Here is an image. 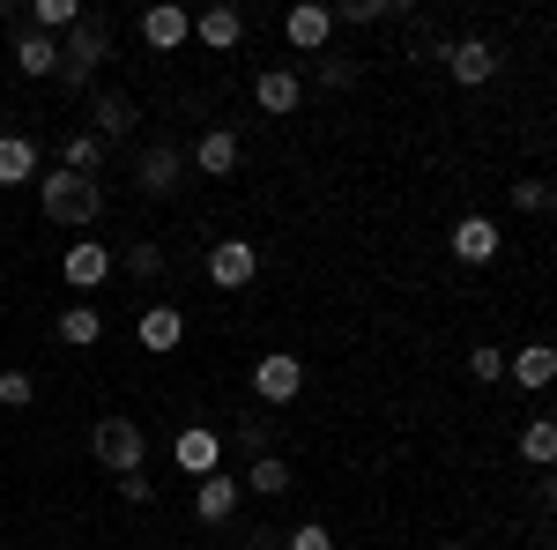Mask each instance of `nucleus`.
<instances>
[{"instance_id": "f257e3e1", "label": "nucleus", "mask_w": 557, "mask_h": 550, "mask_svg": "<svg viewBox=\"0 0 557 550\" xmlns=\"http://www.w3.org/2000/svg\"><path fill=\"white\" fill-rule=\"evenodd\" d=\"M38 201H45V216H52V223L83 231V223H97V216H104V186L52 164V171H38Z\"/></svg>"}, {"instance_id": "a878e982", "label": "nucleus", "mask_w": 557, "mask_h": 550, "mask_svg": "<svg viewBox=\"0 0 557 550\" xmlns=\"http://www.w3.org/2000/svg\"><path fill=\"white\" fill-rule=\"evenodd\" d=\"M231 447H238L246 462H260V454H275V447H268V424H260V417H238V424H231Z\"/></svg>"}, {"instance_id": "2eb2a0df", "label": "nucleus", "mask_w": 557, "mask_h": 550, "mask_svg": "<svg viewBox=\"0 0 557 550\" xmlns=\"http://www.w3.org/2000/svg\"><path fill=\"white\" fill-rule=\"evenodd\" d=\"M134 335H141V350L164 357V350H178V335H186V313H178V305H149V313L134 320Z\"/></svg>"}, {"instance_id": "1a4fd4ad", "label": "nucleus", "mask_w": 557, "mask_h": 550, "mask_svg": "<svg viewBox=\"0 0 557 550\" xmlns=\"http://www.w3.org/2000/svg\"><path fill=\"white\" fill-rule=\"evenodd\" d=\"M186 38H194V15L172 8V0H157V8L141 15V45H149V52H178Z\"/></svg>"}, {"instance_id": "f03ea898", "label": "nucleus", "mask_w": 557, "mask_h": 550, "mask_svg": "<svg viewBox=\"0 0 557 550\" xmlns=\"http://www.w3.org/2000/svg\"><path fill=\"white\" fill-rule=\"evenodd\" d=\"M104 52H112V30H104L97 15H83V23H75V30L60 38V83H75V89H83L89 75L104 68Z\"/></svg>"}, {"instance_id": "4be33fe9", "label": "nucleus", "mask_w": 557, "mask_h": 550, "mask_svg": "<svg viewBox=\"0 0 557 550\" xmlns=\"http://www.w3.org/2000/svg\"><path fill=\"white\" fill-rule=\"evenodd\" d=\"M97 335H104V313H97L89 297H75V305H60V342H67V350H89Z\"/></svg>"}, {"instance_id": "f3484780", "label": "nucleus", "mask_w": 557, "mask_h": 550, "mask_svg": "<svg viewBox=\"0 0 557 550\" xmlns=\"http://www.w3.org/2000/svg\"><path fill=\"white\" fill-rule=\"evenodd\" d=\"M194 513H201V521H231V513H238V476H223V468H215V476H201V484H194Z\"/></svg>"}, {"instance_id": "7c9ffc66", "label": "nucleus", "mask_w": 557, "mask_h": 550, "mask_svg": "<svg viewBox=\"0 0 557 550\" xmlns=\"http://www.w3.org/2000/svg\"><path fill=\"white\" fill-rule=\"evenodd\" d=\"M320 83L349 89V83H357V60H343V52H320Z\"/></svg>"}, {"instance_id": "473e14b6", "label": "nucleus", "mask_w": 557, "mask_h": 550, "mask_svg": "<svg viewBox=\"0 0 557 550\" xmlns=\"http://www.w3.org/2000/svg\"><path fill=\"white\" fill-rule=\"evenodd\" d=\"M543 201H550V186H543V179H513V209H543Z\"/></svg>"}, {"instance_id": "e433bc0d", "label": "nucleus", "mask_w": 557, "mask_h": 550, "mask_svg": "<svg viewBox=\"0 0 557 550\" xmlns=\"http://www.w3.org/2000/svg\"><path fill=\"white\" fill-rule=\"evenodd\" d=\"M431 550H475V543H431Z\"/></svg>"}, {"instance_id": "aec40b11", "label": "nucleus", "mask_w": 557, "mask_h": 550, "mask_svg": "<svg viewBox=\"0 0 557 550\" xmlns=\"http://www.w3.org/2000/svg\"><path fill=\"white\" fill-rule=\"evenodd\" d=\"M194 38L215 45V52H231V45L246 38V15H238V8H201V15H194Z\"/></svg>"}, {"instance_id": "9d476101", "label": "nucleus", "mask_w": 557, "mask_h": 550, "mask_svg": "<svg viewBox=\"0 0 557 550\" xmlns=\"http://www.w3.org/2000/svg\"><path fill=\"white\" fill-rule=\"evenodd\" d=\"M446 246H454V260H469V268H483V260H498V246H506V239H498V223H491V216H461Z\"/></svg>"}, {"instance_id": "20e7f679", "label": "nucleus", "mask_w": 557, "mask_h": 550, "mask_svg": "<svg viewBox=\"0 0 557 550\" xmlns=\"http://www.w3.org/2000/svg\"><path fill=\"white\" fill-rule=\"evenodd\" d=\"M298 387H305V357H290V350H268V357H253V394L268 402V410L298 402Z\"/></svg>"}, {"instance_id": "a211bd4d", "label": "nucleus", "mask_w": 557, "mask_h": 550, "mask_svg": "<svg viewBox=\"0 0 557 550\" xmlns=\"http://www.w3.org/2000/svg\"><path fill=\"white\" fill-rule=\"evenodd\" d=\"M194 164H201V179H231V171H238V134L209 127L201 142H194Z\"/></svg>"}, {"instance_id": "f8f14e48", "label": "nucleus", "mask_w": 557, "mask_h": 550, "mask_svg": "<svg viewBox=\"0 0 557 550\" xmlns=\"http://www.w3.org/2000/svg\"><path fill=\"white\" fill-rule=\"evenodd\" d=\"M298 97H305L298 68H268V75L253 83V105L268 112V120H290V112H298Z\"/></svg>"}, {"instance_id": "0eeeda50", "label": "nucleus", "mask_w": 557, "mask_h": 550, "mask_svg": "<svg viewBox=\"0 0 557 550\" xmlns=\"http://www.w3.org/2000/svg\"><path fill=\"white\" fill-rule=\"evenodd\" d=\"M60 276H67V291H97V283L112 276V246H97V239H75V246L60 254Z\"/></svg>"}, {"instance_id": "f704fd0d", "label": "nucleus", "mask_w": 557, "mask_h": 550, "mask_svg": "<svg viewBox=\"0 0 557 550\" xmlns=\"http://www.w3.org/2000/svg\"><path fill=\"white\" fill-rule=\"evenodd\" d=\"M535 499H543V506H557V468H543V476H535Z\"/></svg>"}, {"instance_id": "4468645a", "label": "nucleus", "mask_w": 557, "mask_h": 550, "mask_svg": "<svg viewBox=\"0 0 557 550\" xmlns=\"http://www.w3.org/2000/svg\"><path fill=\"white\" fill-rule=\"evenodd\" d=\"M178 171H186V157H178V142H157V149H141V164H134V179H141V194H172Z\"/></svg>"}, {"instance_id": "7ed1b4c3", "label": "nucleus", "mask_w": 557, "mask_h": 550, "mask_svg": "<svg viewBox=\"0 0 557 550\" xmlns=\"http://www.w3.org/2000/svg\"><path fill=\"white\" fill-rule=\"evenodd\" d=\"M89 447H97V462L112 468V476H134L141 454H149V439H141V424H134V417H97Z\"/></svg>"}, {"instance_id": "cd10ccee", "label": "nucleus", "mask_w": 557, "mask_h": 550, "mask_svg": "<svg viewBox=\"0 0 557 550\" xmlns=\"http://www.w3.org/2000/svg\"><path fill=\"white\" fill-rule=\"evenodd\" d=\"M386 15H401L394 0H343L335 8V23H386Z\"/></svg>"}, {"instance_id": "c9c22d12", "label": "nucleus", "mask_w": 557, "mask_h": 550, "mask_svg": "<svg viewBox=\"0 0 557 550\" xmlns=\"http://www.w3.org/2000/svg\"><path fill=\"white\" fill-rule=\"evenodd\" d=\"M543 209H550V223H557V186H550V201H543Z\"/></svg>"}, {"instance_id": "9b49d317", "label": "nucleus", "mask_w": 557, "mask_h": 550, "mask_svg": "<svg viewBox=\"0 0 557 550\" xmlns=\"http://www.w3.org/2000/svg\"><path fill=\"white\" fill-rule=\"evenodd\" d=\"M172 454H178L186 476H215V468H223V439H215L209 424H186V431L172 439Z\"/></svg>"}, {"instance_id": "c85d7f7f", "label": "nucleus", "mask_w": 557, "mask_h": 550, "mask_svg": "<svg viewBox=\"0 0 557 550\" xmlns=\"http://www.w3.org/2000/svg\"><path fill=\"white\" fill-rule=\"evenodd\" d=\"M469 372H475L483 387H491V380H506V350H491V342H475V350H469Z\"/></svg>"}, {"instance_id": "412c9836", "label": "nucleus", "mask_w": 557, "mask_h": 550, "mask_svg": "<svg viewBox=\"0 0 557 550\" xmlns=\"http://www.w3.org/2000/svg\"><path fill=\"white\" fill-rule=\"evenodd\" d=\"M89 120H97V142H120V134H134V120H141V112H134V97H112V89H104V97H97V105H89Z\"/></svg>"}, {"instance_id": "b1692460", "label": "nucleus", "mask_w": 557, "mask_h": 550, "mask_svg": "<svg viewBox=\"0 0 557 550\" xmlns=\"http://www.w3.org/2000/svg\"><path fill=\"white\" fill-rule=\"evenodd\" d=\"M520 462L528 468H557V417H528L520 424Z\"/></svg>"}, {"instance_id": "4c0bfd02", "label": "nucleus", "mask_w": 557, "mask_h": 550, "mask_svg": "<svg viewBox=\"0 0 557 550\" xmlns=\"http://www.w3.org/2000/svg\"><path fill=\"white\" fill-rule=\"evenodd\" d=\"M550 550H557V543H550Z\"/></svg>"}, {"instance_id": "6ab92c4d", "label": "nucleus", "mask_w": 557, "mask_h": 550, "mask_svg": "<svg viewBox=\"0 0 557 550\" xmlns=\"http://www.w3.org/2000/svg\"><path fill=\"white\" fill-rule=\"evenodd\" d=\"M15 68L23 75H60V38H45V30H15Z\"/></svg>"}, {"instance_id": "c756f323", "label": "nucleus", "mask_w": 557, "mask_h": 550, "mask_svg": "<svg viewBox=\"0 0 557 550\" xmlns=\"http://www.w3.org/2000/svg\"><path fill=\"white\" fill-rule=\"evenodd\" d=\"M127 268L141 276V283H149V276H164V246H149V239H141V246H127Z\"/></svg>"}, {"instance_id": "2f4dec72", "label": "nucleus", "mask_w": 557, "mask_h": 550, "mask_svg": "<svg viewBox=\"0 0 557 550\" xmlns=\"http://www.w3.org/2000/svg\"><path fill=\"white\" fill-rule=\"evenodd\" d=\"M283 550H335V536L320 528V521H305V528H290V543Z\"/></svg>"}, {"instance_id": "39448f33", "label": "nucleus", "mask_w": 557, "mask_h": 550, "mask_svg": "<svg viewBox=\"0 0 557 550\" xmlns=\"http://www.w3.org/2000/svg\"><path fill=\"white\" fill-rule=\"evenodd\" d=\"M253 276H260L253 239H215V246H209V283H215V291H246Z\"/></svg>"}, {"instance_id": "72a5a7b5", "label": "nucleus", "mask_w": 557, "mask_h": 550, "mask_svg": "<svg viewBox=\"0 0 557 550\" xmlns=\"http://www.w3.org/2000/svg\"><path fill=\"white\" fill-rule=\"evenodd\" d=\"M120 499H127V506H149V499H157V484L134 468V476H120Z\"/></svg>"}, {"instance_id": "ddd939ff", "label": "nucleus", "mask_w": 557, "mask_h": 550, "mask_svg": "<svg viewBox=\"0 0 557 550\" xmlns=\"http://www.w3.org/2000/svg\"><path fill=\"white\" fill-rule=\"evenodd\" d=\"M506 380H520L528 394L550 387L557 380V350H550V342H520V350H506Z\"/></svg>"}, {"instance_id": "bb28decb", "label": "nucleus", "mask_w": 557, "mask_h": 550, "mask_svg": "<svg viewBox=\"0 0 557 550\" xmlns=\"http://www.w3.org/2000/svg\"><path fill=\"white\" fill-rule=\"evenodd\" d=\"M30 394H38V380H30V372H15V365L0 372V410H30Z\"/></svg>"}, {"instance_id": "dca6fc26", "label": "nucleus", "mask_w": 557, "mask_h": 550, "mask_svg": "<svg viewBox=\"0 0 557 550\" xmlns=\"http://www.w3.org/2000/svg\"><path fill=\"white\" fill-rule=\"evenodd\" d=\"M0 186H38V142L30 134H0Z\"/></svg>"}, {"instance_id": "423d86ee", "label": "nucleus", "mask_w": 557, "mask_h": 550, "mask_svg": "<svg viewBox=\"0 0 557 550\" xmlns=\"http://www.w3.org/2000/svg\"><path fill=\"white\" fill-rule=\"evenodd\" d=\"M283 38L298 45V52H327V38H335V8H320V0H298V8L283 15Z\"/></svg>"}, {"instance_id": "5701e85b", "label": "nucleus", "mask_w": 557, "mask_h": 550, "mask_svg": "<svg viewBox=\"0 0 557 550\" xmlns=\"http://www.w3.org/2000/svg\"><path fill=\"white\" fill-rule=\"evenodd\" d=\"M104 149H112V142H97V134H67V142H60V171H75V179H97V171H104Z\"/></svg>"}, {"instance_id": "393cba45", "label": "nucleus", "mask_w": 557, "mask_h": 550, "mask_svg": "<svg viewBox=\"0 0 557 550\" xmlns=\"http://www.w3.org/2000/svg\"><path fill=\"white\" fill-rule=\"evenodd\" d=\"M246 491H260V499H283L290 491V462L283 454H260V462H246V476H238Z\"/></svg>"}, {"instance_id": "6e6552de", "label": "nucleus", "mask_w": 557, "mask_h": 550, "mask_svg": "<svg viewBox=\"0 0 557 550\" xmlns=\"http://www.w3.org/2000/svg\"><path fill=\"white\" fill-rule=\"evenodd\" d=\"M446 75H454V83H491V75H498V45L491 38H461V45H446Z\"/></svg>"}]
</instances>
